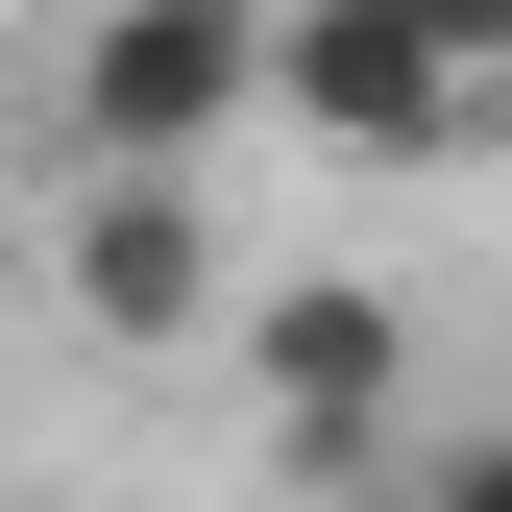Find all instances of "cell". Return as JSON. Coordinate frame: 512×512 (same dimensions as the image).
I'll return each instance as SVG.
<instances>
[{"label": "cell", "mask_w": 512, "mask_h": 512, "mask_svg": "<svg viewBox=\"0 0 512 512\" xmlns=\"http://www.w3.org/2000/svg\"><path fill=\"white\" fill-rule=\"evenodd\" d=\"M49 98H74V171H196L269 122V0H98L74 49H49Z\"/></svg>", "instance_id": "6da1fadb"}, {"label": "cell", "mask_w": 512, "mask_h": 512, "mask_svg": "<svg viewBox=\"0 0 512 512\" xmlns=\"http://www.w3.org/2000/svg\"><path fill=\"white\" fill-rule=\"evenodd\" d=\"M244 391H269V464H293V488H391L415 293H391V269H269V293H244Z\"/></svg>", "instance_id": "3957f363"}, {"label": "cell", "mask_w": 512, "mask_h": 512, "mask_svg": "<svg viewBox=\"0 0 512 512\" xmlns=\"http://www.w3.org/2000/svg\"><path fill=\"white\" fill-rule=\"evenodd\" d=\"M488 49H512V0H293V25H269V122L342 147V171H415Z\"/></svg>", "instance_id": "7a4b0ae2"}, {"label": "cell", "mask_w": 512, "mask_h": 512, "mask_svg": "<svg viewBox=\"0 0 512 512\" xmlns=\"http://www.w3.org/2000/svg\"><path fill=\"white\" fill-rule=\"evenodd\" d=\"M391 512H512V415H488V439H415V464H391Z\"/></svg>", "instance_id": "5b68a950"}, {"label": "cell", "mask_w": 512, "mask_h": 512, "mask_svg": "<svg viewBox=\"0 0 512 512\" xmlns=\"http://www.w3.org/2000/svg\"><path fill=\"white\" fill-rule=\"evenodd\" d=\"M49 293H74L98 342H244V244H220V196H196V171H74Z\"/></svg>", "instance_id": "277c9868"}]
</instances>
